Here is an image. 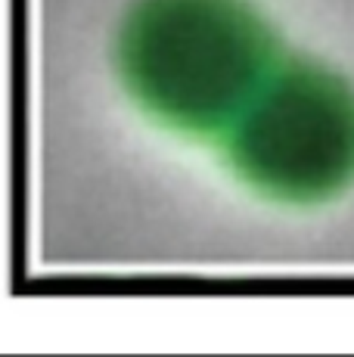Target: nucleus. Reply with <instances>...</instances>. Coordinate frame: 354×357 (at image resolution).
Returning <instances> with one entry per match:
<instances>
[{"mask_svg": "<svg viewBox=\"0 0 354 357\" xmlns=\"http://www.w3.org/2000/svg\"><path fill=\"white\" fill-rule=\"evenodd\" d=\"M280 63L277 31L249 0H134L115 40L131 100L190 137L227 134Z\"/></svg>", "mask_w": 354, "mask_h": 357, "instance_id": "obj_1", "label": "nucleus"}, {"mask_svg": "<svg viewBox=\"0 0 354 357\" xmlns=\"http://www.w3.org/2000/svg\"><path fill=\"white\" fill-rule=\"evenodd\" d=\"M233 174L286 205H320L354 183V84L314 59H283L224 134Z\"/></svg>", "mask_w": 354, "mask_h": 357, "instance_id": "obj_2", "label": "nucleus"}]
</instances>
